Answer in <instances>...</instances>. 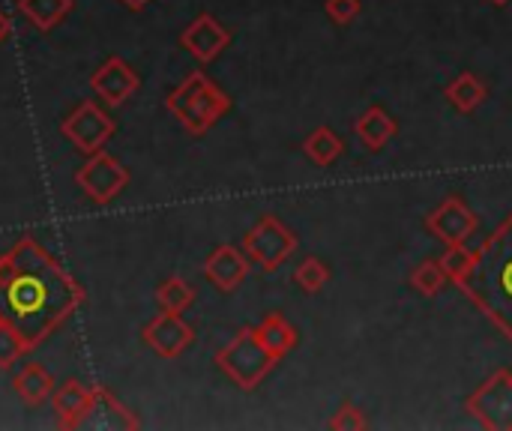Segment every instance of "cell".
<instances>
[{
    "label": "cell",
    "mask_w": 512,
    "mask_h": 431,
    "mask_svg": "<svg viewBox=\"0 0 512 431\" xmlns=\"http://www.w3.org/2000/svg\"><path fill=\"white\" fill-rule=\"evenodd\" d=\"M81 282L33 237H18L0 255V318H6L27 348H39L84 303Z\"/></svg>",
    "instance_id": "cell-1"
},
{
    "label": "cell",
    "mask_w": 512,
    "mask_h": 431,
    "mask_svg": "<svg viewBox=\"0 0 512 431\" xmlns=\"http://www.w3.org/2000/svg\"><path fill=\"white\" fill-rule=\"evenodd\" d=\"M456 285L512 345V213L471 252Z\"/></svg>",
    "instance_id": "cell-2"
},
{
    "label": "cell",
    "mask_w": 512,
    "mask_h": 431,
    "mask_svg": "<svg viewBox=\"0 0 512 431\" xmlns=\"http://www.w3.org/2000/svg\"><path fill=\"white\" fill-rule=\"evenodd\" d=\"M165 108L177 117V123L201 138L207 135L228 111H231V96L204 72H189L165 99Z\"/></svg>",
    "instance_id": "cell-3"
},
{
    "label": "cell",
    "mask_w": 512,
    "mask_h": 431,
    "mask_svg": "<svg viewBox=\"0 0 512 431\" xmlns=\"http://www.w3.org/2000/svg\"><path fill=\"white\" fill-rule=\"evenodd\" d=\"M279 360L264 348V342L258 339L255 327H243L219 354H216V366L225 372V378H231L240 390H255L276 366Z\"/></svg>",
    "instance_id": "cell-4"
},
{
    "label": "cell",
    "mask_w": 512,
    "mask_h": 431,
    "mask_svg": "<svg viewBox=\"0 0 512 431\" xmlns=\"http://www.w3.org/2000/svg\"><path fill=\"white\" fill-rule=\"evenodd\" d=\"M297 249V234L276 216H264L258 219L249 234L243 237V252L252 264H258L261 270L273 273L279 270Z\"/></svg>",
    "instance_id": "cell-5"
},
{
    "label": "cell",
    "mask_w": 512,
    "mask_h": 431,
    "mask_svg": "<svg viewBox=\"0 0 512 431\" xmlns=\"http://www.w3.org/2000/svg\"><path fill=\"white\" fill-rule=\"evenodd\" d=\"M465 408L477 417L483 429L512 431V372H495L468 396Z\"/></svg>",
    "instance_id": "cell-6"
},
{
    "label": "cell",
    "mask_w": 512,
    "mask_h": 431,
    "mask_svg": "<svg viewBox=\"0 0 512 431\" xmlns=\"http://www.w3.org/2000/svg\"><path fill=\"white\" fill-rule=\"evenodd\" d=\"M63 138L84 156H93L105 147V141L114 135V120L111 114L96 105L93 99H84L63 123H60Z\"/></svg>",
    "instance_id": "cell-7"
},
{
    "label": "cell",
    "mask_w": 512,
    "mask_h": 431,
    "mask_svg": "<svg viewBox=\"0 0 512 431\" xmlns=\"http://www.w3.org/2000/svg\"><path fill=\"white\" fill-rule=\"evenodd\" d=\"M75 183L93 204H111L129 186V171L114 156L99 150L75 171Z\"/></svg>",
    "instance_id": "cell-8"
},
{
    "label": "cell",
    "mask_w": 512,
    "mask_h": 431,
    "mask_svg": "<svg viewBox=\"0 0 512 431\" xmlns=\"http://www.w3.org/2000/svg\"><path fill=\"white\" fill-rule=\"evenodd\" d=\"M426 231H429L435 240L447 243V246H465V243L474 237V231H477V216H474V210L465 204V198L450 195V198L441 201V207H435V210L429 213Z\"/></svg>",
    "instance_id": "cell-9"
},
{
    "label": "cell",
    "mask_w": 512,
    "mask_h": 431,
    "mask_svg": "<svg viewBox=\"0 0 512 431\" xmlns=\"http://www.w3.org/2000/svg\"><path fill=\"white\" fill-rule=\"evenodd\" d=\"M141 423L132 417V411H126L105 387H93V393H90V399H87V405H84V411L75 417V423H72V429H87V431H96V429H138Z\"/></svg>",
    "instance_id": "cell-10"
},
{
    "label": "cell",
    "mask_w": 512,
    "mask_h": 431,
    "mask_svg": "<svg viewBox=\"0 0 512 431\" xmlns=\"http://www.w3.org/2000/svg\"><path fill=\"white\" fill-rule=\"evenodd\" d=\"M144 342L153 354L165 357V360H177L192 342H195V330L177 315V312H162L156 315L147 327H144Z\"/></svg>",
    "instance_id": "cell-11"
},
{
    "label": "cell",
    "mask_w": 512,
    "mask_h": 431,
    "mask_svg": "<svg viewBox=\"0 0 512 431\" xmlns=\"http://www.w3.org/2000/svg\"><path fill=\"white\" fill-rule=\"evenodd\" d=\"M138 84H141L138 72H135L123 57H108V60L90 75L93 93H96L108 108H120V105L138 90Z\"/></svg>",
    "instance_id": "cell-12"
},
{
    "label": "cell",
    "mask_w": 512,
    "mask_h": 431,
    "mask_svg": "<svg viewBox=\"0 0 512 431\" xmlns=\"http://www.w3.org/2000/svg\"><path fill=\"white\" fill-rule=\"evenodd\" d=\"M180 45H183L198 63H213V60L231 45V33H228L210 12H201V15L180 33Z\"/></svg>",
    "instance_id": "cell-13"
},
{
    "label": "cell",
    "mask_w": 512,
    "mask_h": 431,
    "mask_svg": "<svg viewBox=\"0 0 512 431\" xmlns=\"http://www.w3.org/2000/svg\"><path fill=\"white\" fill-rule=\"evenodd\" d=\"M249 264H252V261H249L246 252H240L237 246H219V249H213L210 258L204 261V276H207V282H210L216 291L231 294V291H237V288L246 282Z\"/></svg>",
    "instance_id": "cell-14"
},
{
    "label": "cell",
    "mask_w": 512,
    "mask_h": 431,
    "mask_svg": "<svg viewBox=\"0 0 512 431\" xmlns=\"http://www.w3.org/2000/svg\"><path fill=\"white\" fill-rule=\"evenodd\" d=\"M54 387H57L54 384V375L48 369L36 366V363H30V366H24L21 372L12 375V390H15V396L27 408H39L45 399H51Z\"/></svg>",
    "instance_id": "cell-15"
},
{
    "label": "cell",
    "mask_w": 512,
    "mask_h": 431,
    "mask_svg": "<svg viewBox=\"0 0 512 431\" xmlns=\"http://www.w3.org/2000/svg\"><path fill=\"white\" fill-rule=\"evenodd\" d=\"M90 393H93V390L84 387V384L75 381V378H69V381H63L60 387H54L51 405H54V417H57V426H60V429H72V423H75V417L84 411Z\"/></svg>",
    "instance_id": "cell-16"
},
{
    "label": "cell",
    "mask_w": 512,
    "mask_h": 431,
    "mask_svg": "<svg viewBox=\"0 0 512 431\" xmlns=\"http://www.w3.org/2000/svg\"><path fill=\"white\" fill-rule=\"evenodd\" d=\"M444 96H447V102H450L459 114H471V111H477V108L486 102L489 87H486L474 72H462V75H456V78L444 87Z\"/></svg>",
    "instance_id": "cell-17"
},
{
    "label": "cell",
    "mask_w": 512,
    "mask_h": 431,
    "mask_svg": "<svg viewBox=\"0 0 512 431\" xmlns=\"http://www.w3.org/2000/svg\"><path fill=\"white\" fill-rule=\"evenodd\" d=\"M357 138H360V144L366 147V150H381L387 141H393V135H396V120L384 111V108H369L360 120H357Z\"/></svg>",
    "instance_id": "cell-18"
},
{
    "label": "cell",
    "mask_w": 512,
    "mask_h": 431,
    "mask_svg": "<svg viewBox=\"0 0 512 431\" xmlns=\"http://www.w3.org/2000/svg\"><path fill=\"white\" fill-rule=\"evenodd\" d=\"M255 333H258V339L264 342V348H267L276 360H282L285 354H291V351L297 348V330H294L279 312L267 315V318L255 327Z\"/></svg>",
    "instance_id": "cell-19"
},
{
    "label": "cell",
    "mask_w": 512,
    "mask_h": 431,
    "mask_svg": "<svg viewBox=\"0 0 512 431\" xmlns=\"http://www.w3.org/2000/svg\"><path fill=\"white\" fill-rule=\"evenodd\" d=\"M15 6L42 33L54 30L72 12V0H18Z\"/></svg>",
    "instance_id": "cell-20"
},
{
    "label": "cell",
    "mask_w": 512,
    "mask_h": 431,
    "mask_svg": "<svg viewBox=\"0 0 512 431\" xmlns=\"http://www.w3.org/2000/svg\"><path fill=\"white\" fill-rule=\"evenodd\" d=\"M342 150H345V144H342V138H339L330 126L315 129V132H312V135H306V141H303V153H306V159H309V162H315V165H321V168L333 165V162L342 156Z\"/></svg>",
    "instance_id": "cell-21"
},
{
    "label": "cell",
    "mask_w": 512,
    "mask_h": 431,
    "mask_svg": "<svg viewBox=\"0 0 512 431\" xmlns=\"http://www.w3.org/2000/svg\"><path fill=\"white\" fill-rule=\"evenodd\" d=\"M156 303L162 312H177L183 315L192 303H195V288L189 282H183L180 276H171L165 279L159 288H156Z\"/></svg>",
    "instance_id": "cell-22"
},
{
    "label": "cell",
    "mask_w": 512,
    "mask_h": 431,
    "mask_svg": "<svg viewBox=\"0 0 512 431\" xmlns=\"http://www.w3.org/2000/svg\"><path fill=\"white\" fill-rule=\"evenodd\" d=\"M450 279H447V273H444V267H441V261H435V258H426V261H420L417 264V270L411 273V288L420 294V297H438L441 291H444V285H447Z\"/></svg>",
    "instance_id": "cell-23"
},
{
    "label": "cell",
    "mask_w": 512,
    "mask_h": 431,
    "mask_svg": "<svg viewBox=\"0 0 512 431\" xmlns=\"http://www.w3.org/2000/svg\"><path fill=\"white\" fill-rule=\"evenodd\" d=\"M330 267L321 261V258H303L300 264H297V270H294V282H297V288L300 291H306V294H318L327 282H330Z\"/></svg>",
    "instance_id": "cell-24"
},
{
    "label": "cell",
    "mask_w": 512,
    "mask_h": 431,
    "mask_svg": "<svg viewBox=\"0 0 512 431\" xmlns=\"http://www.w3.org/2000/svg\"><path fill=\"white\" fill-rule=\"evenodd\" d=\"M27 342L21 339V333L6 321L0 318V369H12L24 354H27Z\"/></svg>",
    "instance_id": "cell-25"
},
{
    "label": "cell",
    "mask_w": 512,
    "mask_h": 431,
    "mask_svg": "<svg viewBox=\"0 0 512 431\" xmlns=\"http://www.w3.org/2000/svg\"><path fill=\"white\" fill-rule=\"evenodd\" d=\"M360 9H363L360 0H324V12H327L330 21L339 24V27H348L351 21H357Z\"/></svg>",
    "instance_id": "cell-26"
},
{
    "label": "cell",
    "mask_w": 512,
    "mask_h": 431,
    "mask_svg": "<svg viewBox=\"0 0 512 431\" xmlns=\"http://www.w3.org/2000/svg\"><path fill=\"white\" fill-rule=\"evenodd\" d=\"M468 261H471V252L465 246H447V255L441 258V267L447 273L450 282H459L468 270Z\"/></svg>",
    "instance_id": "cell-27"
},
{
    "label": "cell",
    "mask_w": 512,
    "mask_h": 431,
    "mask_svg": "<svg viewBox=\"0 0 512 431\" xmlns=\"http://www.w3.org/2000/svg\"><path fill=\"white\" fill-rule=\"evenodd\" d=\"M369 426V420L363 417V411L357 408V405H351V402H345L339 411H336V417L330 420V429L333 431H360Z\"/></svg>",
    "instance_id": "cell-28"
},
{
    "label": "cell",
    "mask_w": 512,
    "mask_h": 431,
    "mask_svg": "<svg viewBox=\"0 0 512 431\" xmlns=\"http://www.w3.org/2000/svg\"><path fill=\"white\" fill-rule=\"evenodd\" d=\"M9 33H12V24H9L6 12L0 9V42H6V39H9Z\"/></svg>",
    "instance_id": "cell-29"
},
{
    "label": "cell",
    "mask_w": 512,
    "mask_h": 431,
    "mask_svg": "<svg viewBox=\"0 0 512 431\" xmlns=\"http://www.w3.org/2000/svg\"><path fill=\"white\" fill-rule=\"evenodd\" d=\"M120 3H123L126 9H132V12H141V9H144L147 3H153V0H120Z\"/></svg>",
    "instance_id": "cell-30"
},
{
    "label": "cell",
    "mask_w": 512,
    "mask_h": 431,
    "mask_svg": "<svg viewBox=\"0 0 512 431\" xmlns=\"http://www.w3.org/2000/svg\"><path fill=\"white\" fill-rule=\"evenodd\" d=\"M489 3H495V6H507V3H512V0H489Z\"/></svg>",
    "instance_id": "cell-31"
}]
</instances>
